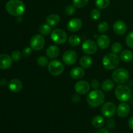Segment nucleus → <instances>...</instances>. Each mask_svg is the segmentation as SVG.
Returning <instances> with one entry per match:
<instances>
[{
  "mask_svg": "<svg viewBox=\"0 0 133 133\" xmlns=\"http://www.w3.org/2000/svg\"><path fill=\"white\" fill-rule=\"evenodd\" d=\"M61 20V18L58 14H51L48 16L46 18V23L51 27L56 26Z\"/></svg>",
  "mask_w": 133,
  "mask_h": 133,
  "instance_id": "nucleus-23",
  "label": "nucleus"
},
{
  "mask_svg": "<svg viewBox=\"0 0 133 133\" xmlns=\"http://www.w3.org/2000/svg\"><path fill=\"white\" fill-rule=\"evenodd\" d=\"M81 38L76 35H72L69 37L68 43L71 46L76 47L81 44Z\"/></svg>",
  "mask_w": 133,
  "mask_h": 133,
  "instance_id": "nucleus-27",
  "label": "nucleus"
},
{
  "mask_svg": "<svg viewBox=\"0 0 133 133\" xmlns=\"http://www.w3.org/2000/svg\"><path fill=\"white\" fill-rule=\"evenodd\" d=\"M62 58L64 63L71 66L74 64L77 61V55L74 51L68 50L64 53Z\"/></svg>",
  "mask_w": 133,
  "mask_h": 133,
  "instance_id": "nucleus-11",
  "label": "nucleus"
},
{
  "mask_svg": "<svg viewBox=\"0 0 133 133\" xmlns=\"http://www.w3.org/2000/svg\"><path fill=\"white\" fill-rule=\"evenodd\" d=\"M39 32L40 35L43 36H48L51 32V26L49 25L48 23H43L39 27Z\"/></svg>",
  "mask_w": 133,
  "mask_h": 133,
  "instance_id": "nucleus-26",
  "label": "nucleus"
},
{
  "mask_svg": "<svg viewBox=\"0 0 133 133\" xmlns=\"http://www.w3.org/2000/svg\"><path fill=\"white\" fill-rule=\"evenodd\" d=\"M90 86L89 83L84 80L77 82L74 87L75 92L81 95L86 94L87 93H88L90 90Z\"/></svg>",
  "mask_w": 133,
  "mask_h": 133,
  "instance_id": "nucleus-12",
  "label": "nucleus"
},
{
  "mask_svg": "<svg viewBox=\"0 0 133 133\" xmlns=\"http://www.w3.org/2000/svg\"><path fill=\"white\" fill-rule=\"evenodd\" d=\"M100 87L99 81L97 79H94L91 82V87L94 90H97Z\"/></svg>",
  "mask_w": 133,
  "mask_h": 133,
  "instance_id": "nucleus-39",
  "label": "nucleus"
},
{
  "mask_svg": "<svg viewBox=\"0 0 133 133\" xmlns=\"http://www.w3.org/2000/svg\"><path fill=\"white\" fill-rule=\"evenodd\" d=\"M32 53V49H31V47H26L24 49H23V51H22V54L24 57H29L30 55Z\"/></svg>",
  "mask_w": 133,
  "mask_h": 133,
  "instance_id": "nucleus-38",
  "label": "nucleus"
},
{
  "mask_svg": "<svg viewBox=\"0 0 133 133\" xmlns=\"http://www.w3.org/2000/svg\"><path fill=\"white\" fill-rule=\"evenodd\" d=\"M90 17L94 20H97V19H99V18L101 17V12H100L99 9H93L90 13Z\"/></svg>",
  "mask_w": 133,
  "mask_h": 133,
  "instance_id": "nucleus-34",
  "label": "nucleus"
},
{
  "mask_svg": "<svg viewBox=\"0 0 133 133\" xmlns=\"http://www.w3.org/2000/svg\"><path fill=\"white\" fill-rule=\"evenodd\" d=\"M93 62V60L90 56L84 55L81 58L79 61V64L83 68H88L90 67Z\"/></svg>",
  "mask_w": 133,
  "mask_h": 133,
  "instance_id": "nucleus-22",
  "label": "nucleus"
},
{
  "mask_svg": "<svg viewBox=\"0 0 133 133\" xmlns=\"http://www.w3.org/2000/svg\"><path fill=\"white\" fill-rule=\"evenodd\" d=\"M106 124H107V127L109 129H113L116 125V123L114 119L110 118H109V119H107V121L106 122Z\"/></svg>",
  "mask_w": 133,
  "mask_h": 133,
  "instance_id": "nucleus-37",
  "label": "nucleus"
},
{
  "mask_svg": "<svg viewBox=\"0 0 133 133\" xmlns=\"http://www.w3.org/2000/svg\"><path fill=\"white\" fill-rule=\"evenodd\" d=\"M95 133H109V132L106 128H102L101 127V128H100L98 131H96Z\"/></svg>",
  "mask_w": 133,
  "mask_h": 133,
  "instance_id": "nucleus-41",
  "label": "nucleus"
},
{
  "mask_svg": "<svg viewBox=\"0 0 133 133\" xmlns=\"http://www.w3.org/2000/svg\"><path fill=\"white\" fill-rule=\"evenodd\" d=\"M48 69L49 74L55 76H58L63 73L64 70V66L62 62L58 60L54 59L49 62Z\"/></svg>",
  "mask_w": 133,
  "mask_h": 133,
  "instance_id": "nucleus-6",
  "label": "nucleus"
},
{
  "mask_svg": "<svg viewBox=\"0 0 133 133\" xmlns=\"http://www.w3.org/2000/svg\"><path fill=\"white\" fill-rule=\"evenodd\" d=\"M122 45L119 42H115L112 44L111 47V50L113 53L114 54H118V53H120L122 51Z\"/></svg>",
  "mask_w": 133,
  "mask_h": 133,
  "instance_id": "nucleus-32",
  "label": "nucleus"
},
{
  "mask_svg": "<svg viewBox=\"0 0 133 133\" xmlns=\"http://www.w3.org/2000/svg\"><path fill=\"white\" fill-rule=\"evenodd\" d=\"M75 12V6L74 5H70L65 9V14L67 16H72Z\"/></svg>",
  "mask_w": 133,
  "mask_h": 133,
  "instance_id": "nucleus-36",
  "label": "nucleus"
},
{
  "mask_svg": "<svg viewBox=\"0 0 133 133\" xmlns=\"http://www.w3.org/2000/svg\"><path fill=\"white\" fill-rule=\"evenodd\" d=\"M113 30L117 35H124L127 31V25L123 21L117 20L113 24Z\"/></svg>",
  "mask_w": 133,
  "mask_h": 133,
  "instance_id": "nucleus-16",
  "label": "nucleus"
},
{
  "mask_svg": "<svg viewBox=\"0 0 133 133\" xmlns=\"http://www.w3.org/2000/svg\"><path fill=\"white\" fill-rule=\"evenodd\" d=\"M82 50L88 55H92L97 50V44L92 40H86L82 44Z\"/></svg>",
  "mask_w": 133,
  "mask_h": 133,
  "instance_id": "nucleus-10",
  "label": "nucleus"
},
{
  "mask_svg": "<svg viewBox=\"0 0 133 133\" xmlns=\"http://www.w3.org/2000/svg\"><path fill=\"white\" fill-rule=\"evenodd\" d=\"M115 96L117 99L122 102H127L131 96V89L128 86L124 84H119L116 88Z\"/></svg>",
  "mask_w": 133,
  "mask_h": 133,
  "instance_id": "nucleus-3",
  "label": "nucleus"
},
{
  "mask_svg": "<svg viewBox=\"0 0 133 133\" xmlns=\"http://www.w3.org/2000/svg\"><path fill=\"white\" fill-rule=\"evenodd\" d=\"M37 64L38 66H41V67H45V66H46L49 64L48 58L44 55L40 56L37 58Z\"/></svg>",
  "mask_w": 133,
  "mask_h": 133,
  "instance_id": "nucleus-31",
  "label": "nucleus"
},
{
  "mask_svg": "<svg viewBox=\"0 0 133 133\" xmlns=\"http://www.w3.org/2000/svg\"><path fill=\"white\" fill-rule=\"evenodd\" d=\"M88 3V0H73V5L77 8H83Z\"/></svg>",
  "mask_w": 133,
  "mask_h": 133,
  "instance_id": "nucleus-30",
  "label": "nucleus"
},
{
  "mask_svg": "<svg viewBox=\"0 0 133 133\" xmlns=\"http://www.w3.org/2000/svg\"><path fill=\"white\" fill-rule=\"evenodd\" d=\"M110 44V38L106 35H101L98 36L97 39V46L102 49H105L109 48Z\"/></svg>",
  "mask_w": 133,
  "mask_h": 133,
  "instance_id": "nucleus-18",
  "label": "nucleus"
},
{
  "mask_svg": "<svg viewBox=\"0 0 133 133\" xmlns=\"http://www.w3.org/2000/svg\"><path fill=\"white\" fill-rule=\"evenodd\" d=\"M125 42L129 48L133 49V31L130 32L127 35L125 38Z\"/></svg>",
  "mask_w": 133,
  "mask_h": 133,
  "instance_id": "nucleus-33",
  "label": "nucleus"
},
{
  "mask_svg": "<svg viewBox=\"0 0 133 133\" xmlns=\"http://www.w3.org/2000/svg\"><path fill=\"white\" fill-rule=\"evenodd\" d=\"M101 113L105 118H111L116 112V107L114 103L109 101L103 104L101 107Z\"/></svg>",
  "mask_w": 133,
  "mask_h": 133,
  "instance_id": "nucleus-9",
  "label": "nucleus"
},
{
  "mask_svg": "<svg viewBox=\"0 0 133 133\" xmlns=\"http://www.w3.org/2000/svg\"><path fill=\"white\" fill-rule=\"evenodd\" d=\"M109 29V24L106 22H101L97 26V30L100 33H105Z\"/></svg>",
  "mask_w": 133,
  "mask_h": 133,
  "instance_id": "nucleus-29",
  "label": "nucleus"
},
{
  "mask_svg": "<svg viewBox=\"0 0 133 133\" xmlns=\"http://www.w3.org/2000/svg\"><path fill=\"white\" fill-rule=\"evenodd\" d=\"M12 64V59L11 57L6 54L0 55V69L7 70Z\"/></svg>",
  "mask_w": 133,
  "mask_h": 133,
  "instance_id": "nucleus-15",
  "label": "nucleus"
},
{
  "mask_svg": "<svg viewBox=\"0 0 133 133\" xmlns=\"http://www.w3.org/2000/svg\"><path fill=\"white\" fill-rule=\"evenodd\" d=\"M23 88V84L19 79H12L9 83V88L13 93H18L20 92Z\"/></svg>",
  "mask_w": 133,
  "mask_h": 133,
  "instance_id": "nucleus-17",
  "label": "nucleus"
},
{
  "mask_svg": "<svg viewBox=\"0 0 133 133\" xmlns=\"http://www.w3.org/2000/svg\"><path fill=\"white\" fill-rule=\"evenodd\" d=\"M105 101V94L99 90H94L87 97V102L90 106L97 107L102 105Z\"/></svg>",
  "mask_w": 133,
  "mask_h": 133,
  "instance_id": "nucleus-2",
  "label": "nucleus"
},
{
  "mask_svg": "<svg viewBox=\"0 0 133 133\" xmlns=\"http://www.w3.org/2000/svg\"><path fill=\"white\" fill-rule=\"evenodd\" d=\"M105 120L101 116H96L92 120V124L96 128H101L105 125Z\"/></svg>",
  "mask_w": 133,
  "mask_h": 133,
  "instance_id": "nucleus-25",
  "label": "nucleus"
},
{
  "mask_svg": "<svg viewBox=\"0 0 133 133\" xmlns=\"http://www.w3.org/2000/svg\"><path fill=\"white\" fill-rule=\"evenodd\" d=\"M10 57H11L13 61L17 62V61H19V60L21 59V58H22V53H21V52L18 50L13 51L12 52Z\"/></svg>",
  "mask_w": 133,
  "mask_h": 133,
  "instance_id": "nucleus-35",
  "label": "nucleus"
},
{
  "mask_svg": "<svg viewBox=\"0 0 133 133\" xmlns=\"http://www.w3.org/2000/svg\"><path fill=\"white\" fill-rule=\"evenodd\" d=\"M60 54V49L57 45H49L46 49V55L50 59L54 60L58 57Z\"/></svg>",
  "mask_w": 133,
  "mask_h": 133,
  "instance_id": "nucleus-19",
  "label": "nucleus"
},
{
  "mask_svg": "<svg viewBox=\"0 0 133 133\" xmlns=\"http://www.w3.org/2000/svg\"><path fill=\"white\" fill-rule=\"evenodd\" d=\"M128 125L129 127L131 129L133 130V117H132V118H131L129 119Z\"/></svg>",
  "mask_w": 133,
  "mask_h": 133,
  "instance_id": "nucleus-42",
  "label": "nucleus"
},
{
  "mask_svg": "<svg viewBox=\"0 0 133 133\" xmlns=\"http://www.w3.org/2000/svg\"><path fill=\"white\" fill-rule=\"evenodd\" d=\"M70 77L75 80H78L83 78L84 75V71L83 68L75 67L71 69L70 73Z\"/></svg>",
  "mask_w": 133,
  "mask_h": 133,
  "instance_id": "nucleus-20",
  "label": "nucleus"
},
{
  "mask_svg": "<svg viewBox=\"0 0 133 133\" xmlns=\"http://www.w3.org/2000/svg\"><path fill=\"white\" fill-rule=\"evenodd\" d=\"M131 111V108L129 104L127 103H121L118 107L116 108V112L118 116L121 118H125L129 114Z\"/></svg>",
  "mask_w": 133,
  "mask_h": 133,
  "instance_id": "nucleus-14",
  "label": "nucleus"
},
{
  "mask_svg": "<svg viewBox=\"0 0 133 133\" xmlns=\"http://www.w3.org/2000/svg\"><path fill=\"white\" fill-rule=\"evenodd\" d=\"M102 64L104 67L107 70H114L119 65V58L116 54L113 53H108L103 58Z\"/></svg>",
  "mask_w": 133,
  "mask_h": 133,
  "instance_id": "nucleus-4",
  "label": "nucleus"
},
{
  "mask_svg": "<svg viewBox=\"0 0 133 133\" xmlns=\"http://www.w3.org/2000/svg\"><path fill=\"white\" fill-rule=\"evenodd\" d=\"M80 96H79V94H74L72 96V98H71V100H72L73 102L74 103H79V101H80Z\"/></svg>",
  "mask_w": 133,
  "mask_h": 133,
  "instance_id": "nucleus-40",
  "label": "nucleus"
},
{
  "mask_svg": "<svg viewBox=\"0 0 133 133\" xmlns=\"http://www.w3.org/2000/svg\"><path fill=\"white\" fill-rule=\"evenodd\" d=\"M113 81L118 84H124L129 79V74L126 69L123 68H116L112 74Z\"/></svg>",
  "mask_w": 133,
  "mask_h": 133,
  "instance_id": "nucleus-5",
  "label": "nucleus"
},
{
  "mask_svg": "<svg viewBox=\"0 0 133 133\" xmlns=\"http://www.w3.org/2000/svg\"><path fill=\"white\" fill-rule=\"evenodd\" d=\"M45 45V39L43 35H34L30 40V47L32 50L40 51Z\"/></svg>",
  "mask_w": 133,
  "mask_h": 133,
  "instance_id": "nucleus-8",
  "label": "nucleus"
},
{
  "mask_svg": "<svg viewBox=\"0 0 133 133\" xmlns=\"http://www.w3.org/2000/svg\"><path fill=\"white\" fill-rule=\"evenodd\" d=\"M6 12L13 16H21L25 10V4L22 0H10L5 6Z\"/></svg>",
  "mask_w": 133,
  "mask_h": 133,
  "instance_id": "nucleus-1",
  "label": "nucleus"
},
{
  "mask_svg": "<svg viewBox=\"0 0 133 133\" xmlns=\"http://www.w3.org/2000/svg\"><path fill=\"white\" fill-rule=\"evenodd\" d=\"M114 82L111 79H107L101 84V88L104 92H109L114 88Z\"/></svg>",
  "mask_w": 133,
  "mask_h": 133,
  "instance_id": "nucleus-24",
  "label": "nucleus"
},
{
  "mask_svg": "<svg viewBox=\"0 0 133 133\" xmlns=\"http://www.w3.org/2000/svg\"><path fill=\"white\" fill-rule=\"evenodd\" d=\"M67 34L61 29H55L51 33V38L57 44H62L67 40Z\"/></svg>",
  "mask_w": 133,
  "mask_h": 133,
  "instance_id": "nucleus-7",
  "label": "nucleus"
},
{
  "mask_svg": "<svg viewBox=\"0 0 133 133\" xmlns=\"http://www.w3.org/2000/svg\"><path fill=\"white\" fill-rule=\"evenodd\" d=\"M119 58L124 62H131L133 58V53L131 51L125 49L120 52Z\"/></svg>",
  "mask_w": 133,
  "mask_h": 133,
  "instance_id": "nucleus-21",
  "label": "nucleus"
},
{
  "mask_svg": "<svg viewBox=\"0 0 133 133\" xmlns=\"http://www.w3.org/2000/svg\"><path fill=\"white\" fill-rule=\"evenodd\" d=\"M82 25L83 23L81 19L79 18H73L68 22L66 27L70 32H75L79 31L81 29Z\"/></svg>",
  "mask_w": 133,
  "mask_h": 133,
  "instance_id": "nucleus-13",
  "label": "nucleus"
},
{
  "mask_svg": "<svg viewBox=\"0 0 133 133\" xmlns=\"http://www.w3.org/2000/svg\"><path fill=\"white\" fill-rule=\"evenodd\" d=\"M110 4V0H96V5L99 9H105Z\"/></svg>",
  "mask_w": 133,
  "mask_h": 133,
  "instance_id": "nucleus-28",
  "label": "nucleus"
}]
</instances>
